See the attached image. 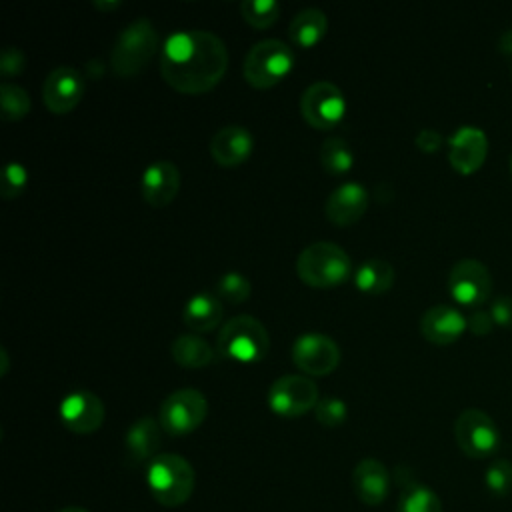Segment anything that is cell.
Instances as JSON below:
<instances>
[{"instance_id": "cell-1", "label": "cell", "mask_w": 512, "mask_h": 512, "mask_svg": "<svg viewBox=\"0 0 512 512\" xmlns=\"http://www.w3.org/2000/svg\"><path fill=\"white\" fill-rule=\"evenodd\" d=\"M228 70V48L208 30H180L166 38L160 52V74L182 94L212 90Z\"/></svg>"}, {"instance_id": "cell-2", "label": "cell", "mask_w": 512, "mask_h": 512, "mask_svg": "<svg viewBox=\"0 0 512 512\" xmlns=\"http://www.w3.org/2000/svg\"><path fill=\"white\" fill-rule=\"evenodd\" d=\"M296 274L306 286L328 290L344 284L352 276V260L338 244L318 240L298 254Z\"/></svg>"}, {"instance_id": "cell-3", "label": "cell", "mask_w": 512, "mask_h": 512, "mask_svg": "<svg viewBox=\"0 0 512 512\" xmlns=\"http://www.w3.org/2000/svg\"><path fill=\"white\" fill-rule=\"evenodd\" d=\"M160 46V36L144 16L132 20L116 36L110 50V66L116 76L130 78L150 64Z\"/></svg>"}, {"instance_id": "cell-4", "label": "cell", "mask_w": 512, "mask_h": 512, "mask_svg": "<svg viewBox=\"0 0 512 512\" xmlns=\"http://www.w3.org/2000/svg\"><path fill=\"white\" fill-rule=\"evenodd\" d=\"M194 468L180 454H158L146 466V484L152 498L166 506H182L194 492Z\"/></svg>"}, {"instance_id": "cell-5", "label": "cell", "mask_w": 512, "mask_h": 512, "mask_svg": "<svg viewBox=\"0 0 512 512\" xmlns=\"http://www.w3.org/2000/svg\"><path fill=\"white\" fill-rule=\"evenodd\" d=\"M216 348L224 358L236 362H260L270 350V336L258 318L240 314L224 322L218 332Z\"/></svg>"}, {"instance_id": "cell-6", "label": "cell", "mask_w": 512, "mask_h": 512, "mask_svg": "<svg viewBox=\"0 0 512 512\" xmlns=\"http://www.w3.org/2000/svg\"><path fill=\"white\" fill-rule=\"evenodd\" d=\"M294 66V52L286 42L278 38H266L248 50L244 58V80L258 90L272 88L280 84Z\"/></svg>"}, {"instance_id": "cell-7", "label": "cell", "mask_w": 512, "mask_h": 512, "mask_svg": "<svg viewBox=\"0 0 512 512\" xmlns=\"http://www.w3.org/2000/svg\"><path fill=\"white\" fill-rule=\"evenodd\" d=\"M208 416V400L196 388H180L168 394L158 410V422L170 436L194 432Z\"/></svg>"}, {"instance_id": "cell-8", "label": "cell", "mask_w": 512, "mask_h": 512, "mask_svg": "<svg viewBox=\"0 0 512 512\" xmlns=\"http://www.w3.org/2000/svg\"><path fill=\"white\" fill-rule=\"evenodd\" d=\"M318 386L304 374H286L268 388V408L280 418H298L316 408Z\"/></svg>"}, {"instance_id": "cell-9", "label": "cell", "mask_w": 512, "mask_h": 512, "mask_svg": "<svg viewBox=\"0 0 512 512\" xmlns=\"http://www.w3.org/2000/svg\"><path fill=\"white\" fill-rule=\"evenodd\" d=\"M454 438L460 450L470 458H488L500 448L498 426L478 408H466L456 416Z\"/></svg>"}, {"instance_id": "cell-10", "label": "cell", "mask_w": 512, "mask_h": 512, "mask_svg": "<svg viewBox=\"0 0 512 512\" xmlns=\"http://www.w3.org/2000/svg\"><path fill=\"white\" fill-rule=\"evenodd\" d=\"M300 114L312 128L330 130L342 122L346 114V98L332 82H312L300 96Z\"/></svg>"}, {"instance_id": "cell-11", "label": "cell", "mask_w": 512, "mask_h": 512, "mask_svg": "<svg viewBox=\"0 0 512 512\" xmlns=\"http://www.w3.org/2000/svg\"><path fill=\"white\" fill-rule=\"evenodd\" d=\"M292 362L308 376H326L340 364V346L326 334L306 332L292 344Z\"/></svg>"}, {"instance_id": "cell-12", "label": "cell", "mask_w": 512, "mask_h": 512, "mask_svg": "<svg viewBox=\"0 0 512 512\" xmlns=\"http://www.w3.org/2000/svg\"><path fill=\"white\" fill-rule=\"evenodd\" d=\"M448 290L458 304L480 306L492 290L490 270L476 258H462L448 274Z\"/></svg>"}, {"instance_id": "cell-13", "label": "cell", "mask_w": 512, "mask_h": 512, "mask_svg": "<svg viewBox=\"0 0 512 512\" xmlns=\"http://www.w3.org/2000/svg\"><path fill=\"white\" fill-rule=\"evenodd\" d=\"M84 96V76L78 68L62 64L48 72L42 84V102L52 114L72 112Z\"/></svg>"}, {"instance_id": "cell-14", "label": "cell", "mask_w": 512, "mask_h": 512, "mask_svg": "<svg viewBox=\"0 0 512 512\" xmlns=\"http://www.w3.org/2000/svg\"><path fill=\"white\" fill-rule=\"evenodd\" d=\"M58 414L70 432L92 434L102 426L106 410L96 394L88 390H74L62 398Z\"/></svg>"}, {"instance_id": "cell-15", "label": "cell", "mask_w": 512, "mask_h": 512, "mask_svg": "<svg viewBox=\"0 0 512 512\" xmlns=\"http://www.w3.org/2000/svg\"><path fill=\"white\" fill-rule=\"evenodd\" d=\"M180 190V170L170 160H156L148 164L140 178V192L148 206H168Z\"/></svg>"}, {"instance_id": "cell-16", "label": "cell", "mask_w": 512, "mask_h": 512, "mask_svg": "<svg viewBox=\"0 0 512 512\" xmlns=\"http://www.w3.org/2000/svg\"><path fill=\"white\" fill-rule=\"evenodd\" d=\"M368 190L360 182H344L326 200V218L340 228L356 224L368 210Z\"/></svg>"}, {"instance_id": "cell-17", "label": "cell", "mask_w": 512, "mask_h": 512, "mask_svg": "<svg viewBox=\"0 0 512 512\" xmlns=\"http://www.w3.org/2000/svg\"><path fill=\"white\" fill-rule=\"evenodd\" d=\"M254 150V138L240 124L222 126L210 140V156L218 166L234 168L244 164Z\"/></svg>"}, {"instance_id": "cell-18", "label": "cell", "mask_w": 512, "mask_h": 512, "mask_svg": "<svg viewBox=\"0 0 512 512\" xmlns=\"http://www.w3.org/2000/svg\"><path fill=\"white\" fill-rule=\"evenodd\" d=\"M488 140L486 134L476 126H460L448 140L450 164L460 174L474 172L486 158Z\"/></svg>"}, {"instance_id": "cell-19", "label": "cell", "mask_w": 512, "mask_h": 512, "mask_svg": "<svg viewBox=\"0 0 512 512\" xmlns=\"http://www.w3.org/2000/svg\"><path fill=\"white\" fill-rule=\"evenodd\" d=\"M390 490V472L376 458H362L352 470V492L366 506H378Z\"/></svg>"}, {"instance_id": "cell-20", "label": "cell", "mask_w": 512, "mask_h": 512, "mask_svg": "<svg viewBox=\"0 0 512 512\" xmlns=\"http://www.w3.org/2000/svg\"><path fill=\"white\" fill-rule=\"evenodd\" d=\"M468 322L460 310L450 304L430 306L420 318V332L432 344H452L466 330Z\"/></svg>"}, {"instance_id": "cell-21", "label": "cell", "mask_w": 512, "mask_h": 512, "mask_svg": "<svg viewBox=\"0 0 512 512\" xmlns=\"http://www.w3.org/2000/svg\"><path fill=\"white\" fill-rule=\"evenodd\" d=\"M160 432L162 426L152 416H142L130 424L124 436V450L126 460L132 466L138 464H150L158 456L160 448Z\"/></svg>"}, {"instance_id": "cell-22", "label": "cell", "mask_w": 512, "mask_h": 512, "mask_svg": "<svg viewBox=\"0 0 512 512\" xmlns=\"http://www.w3.org/2000/svg\"><path fill=\"white\" fill-rule=\"evenodd\" d=\"M224 318V306L222 300L216 294L210 292H198L194 294L182 312L184 326L192 330V334H202L214 330Z\"/></svg>"}, {"instance_id": "cell-23", "label": "cell", "mask_w": 512, "mask_h": 512, "mask_svg": "<svg viewBox=\"0 0 512 512\" xmlns=\"http://www.w3.org/2000/svg\"><path fill=\"white\" fill-rule=\"evenodd\" d=\"M172 358L186 370H200L216 360V352L208 340L198 334H180L170 346Z\"/></svg>"}, {"instance_id": "cell-24", "label": "cell", "mask_w": 512, "mask_h": 512, "mask_svg": "<svg viewBox=\"0 0 512 512\" xmlns=\"http://www.w3.org/2000/svg\"><path fill=\"white\" fill-rule=\"evenodd\" d=\"M328 20L326 14L318 8H304L300 10L288 26V36L298 48H314L326 36Z\"/></svg>"}, {"instance_id": "cell-25", "label": "cell", "mask_w": 512, "mask_h": 512, "mask_svg": "<svg viewBox=\"0 0 512 512\" xmlns=\"http://www.w3.org/2000/svg\"><path fill=\"white\" fill-rule=\"evenodd\" d=\"M352 280L364 294H384L394 284V268L382 258H368L356 268Z\"/></svg>"}, {"instance_id": "cell-26", "label": "cell", "mask_w": 512, "mask_h": 512, "mask_svg": "<svg viewBox=\"0 0 512 512\" xmlns=\"http://www.w3.org/2000/svg\"><path fill=\"white\" fill-rule=\"evenodd\" d=\"M318 158H320V166L330 176H344L354 166V152H352V148L348 146V142L344 138H338V136L326 138L322 142Z\"/></svg>"}, {"instance_id": "cell-27", "label": "cell", "mask_w": 512, "mask_h": 512, "mask_svg": "<svg viewBox=\"0 0 512 512\" xmlns=\"http://www.w3.org/2000/svg\"><path fill=\"white\" fill-rule=\"evenodd\" d=\"M396 512H442V502L426 484L404 482Z\"/></svg>"}, {"instance_id": "cell-28", "label": "cell", "mask_w": 512, "mask_h": 512, "mask_svg": "<svg viewBox=\"0 0 512 512\" xmlns=\"http://www.w3.org/2000/svg\"><path fill=\"white\" fill-rule=\"evenodd\" d=\"M0 104H2V118L8 122H18L26 118L32 108V100L28 92L10 80H4L0 84Z\"/></svg>"}, {"instance_id": "cell-29", "label": "cell", "mask_w": 512, "mask_h": 512, "mask_svg": "<svg viewBox=\"0 0 512 512\" xmlns=\"http://www.w3.org/2000/svg\"><path fill=\"white\" fill-rule=\"evenodd\" d=\"M240 14L252 28L266 30L280 18V4L276 0H244Z\"/></svg>"}, {"instance_id": "cell-30", "label": "cell", "mask_w": 512, "mask_h": 512, "mask_svg": "<svg viewBox=\"0 0 512 512\" xmlns=\"http://www.w3.org/2000/svg\"><path fill=\"white\" fill-rule=\"evenodd\" d=\"M250 292H252L250 280L236 270L224 272L216 282V296L228 304L246 302L250 298Z\"/></svg>"}, {"instance_id": "cell-31", "label": "cell", "mask_w": 512, "mask_h": 512, "mask_svg": "<svg viewBox=\"0 0 512 512\" xmlns=\"http://www.w3.org/2000/svg\"><path fill=\"white\" fill-rule=\"evenodd\" d=\"M484 484L490 494L508 496L512 492V462L506 458L492 460L484 472Z\"/></svg>"}, {"instance_id": "cell-32", "label": "cell", "mask_w": 512, "mask_h": 512, "mask_svg": "<svg viewBox=\"0 0 512 512\" xmlns=\"http://www.w3.org/2000/svg\"><path fill=\"white\" fill-rule=\"evenodd\" d=\"M316 420L326 428H336L348 418V406L338 396H322L314 408Z\"/></svg>"}, {"instance_id": "cell-33", "label": "cell", "mask_w": 512, "mask_h": 512, "mask_svg": "<svg viewBox=\"0 0 512 512\" xmlns=\"http://www.w3.org/2000/svg\"><path fill=\"white\" fill-rule=\"evenodd\" d=\"M28 186V170L20 162H8L2 176V198L12 200Z\"/></svg>"}, {"instance_id": "cell-34", "label": "cell", "mask_w": 512, "mask_h": 512, "mask_svg": "<svg viewBox=\"0 0 512 512\" xmlns=\"http://www.w3.org/2000/svg\"><path fill=\"white\" fill-rule=\"evenodd\" d=\"M26 68V56L20 48L16 46H6L0 54V72L10 78V76H18L22 74V70Z\"/></svg>"}, {"instance_id": "cell-35", "label": "cell", "mask_w": 512, "mask_h": 512, "mask_svg": "<svg viewBox=\"0 0 512 512\" xmlns=\"http://www.w3.org/2000/svg\"><path fill=\"white\" fill-rule=\"evenodd\" d=\"M490 316L494 324L512 326V296H498L490 306Z\"/></svg>"}, {"instance_id": "cell-36", "label": "cell", "mask_w": 512, "mask_h": 512, "mask_svg": "<svg viewBox=\"0 0 512 512\" xmlns=\"http://www.w3.org/2000/svg\"><path fill=\"white\" fill-rule=\"evenodd\" d=\"M416 146L424 152H436L442 146V134L434 128H422L416 138H414Z\"/></svg>"}, {"instance_id": "cell-37", "label": "cell", "mask_w": 512, "mask_h": 512, "mask_svg": "<svg viewBox=\"0 0 512 512\" xmlns=\"http://www.w3.org/2000/svg\"><path fill=\"white\" fill-rule=\"evenodd\" d=\"M468 326H470V330H472L474 334L484 336V334H488V332L492 330L494 320H492L490 312H486V310H474L472 316L468 318Z\"/></svg>"}, {"instance_id": "cell-38", "label": "cell", "mask_w": 512, "mask_h": 512, "mask_svg": "<svg viewBox=\"0 0 512 512\" xmlns=\"http://www.w3.org/2000/svg\"><path fill=\"white\" fill-rule=\"evenodd\" d=\"M498 48H500L504 54H510V56H512V28L506 30V32L500 36Z\"/></svg>"}, {"instance_id": "cell-39", "label": "cell", "mask_w": 512, "mask_h": 512, "mask_svg": "<svg viewBox=\"0 0 512 512\" xmlns=\"http://www.w3.org/2000/svg\"><path fill=\"white\" fill-rule=\"evenodd\" d=\"M120 6H122L120 0H112V2H110V0H96V2H94V8H98V10H102V12H104V10H116V8H120Z\"/></svg>"}, {"instance_id": "cell-40", "label": "cell", "mask_w": 512, "mask_h": 512, "mask_svg": "<svg viewBox=\"0 0 512 512\" xmlns=\"http://www.w3.org/2000/svg\"><path fill=\"white\" fill-rule=\"evenodd\" d=\"M0 358H2V370H0V374L4 376V374L8 372V354H6V350H4V348L0 350Z\"/></svg>"}, {"instance_id": "cell-41", "label": "cell", "mask_w": 512, "mask_h": 512, "mask_svg": "<svg viewBox=\"0 0 512 512\" xmlns=\"http://www.w3.org/2000/svg\"><path fill=\"white\" fill-rule=\"evenodd\" d=\"M58 512H88V510H86V508H80V506H66V508L58 510Z\"/></svg>"}]
</instances>
